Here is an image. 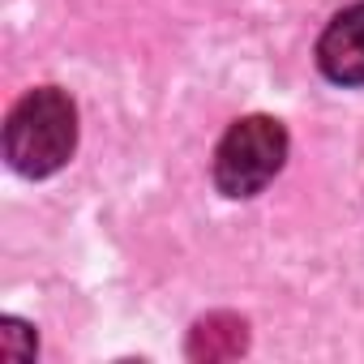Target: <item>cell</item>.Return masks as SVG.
<instances>
[{"instance_id":"6da1fadb","label":"cell","mask_w":364,"mask_h":364,"mask_svg":"<svg viewBox=\"0 0 364 364\" xmlns=\"http://www.w3.org/2000/svg\"><path fill=\"white\" fill-rule=\"evenodd\" d=\"M77 146V107L65 90L39 86L22 95L5 120V159L18 176H52L73 159Z\"/></svg>"},{"instance_id":"7a4b0ae2","label":"cell","mask_w":364,"mask_h":364,"mask_svg":"<svg viewBox=\"0 0 364 364\" xmlns=\"http://www.w3.org/2000/svg\"><path fill=\"white\" fill-rule=\"evenodd\" d=\"M287 129L274 116L236 120L215 150V189L223 198H253L283 171Z\"/></svg>"},{"instance_id":"3957f363","label":"cell","mask_w":364,"mask_h":364,"mask_svg":"<svg viewBox=\"0 0 364 364\" xmlns=\"http://www.w3.org/2000/svg\"><path fill=\"white\" fill-rule=\"evenodd\" d=\"M317 69L334 86H364V0L343 9L317 39Z\"/></svg>"},{"instance_id":"277c9868","label":"cell","mask_w":364,"mask_h":364,"mask_svg":"<svg viewBox=\"0 0 364 364\" xmlns=\"http://www.w3.org/2000/svg\"><path fill=\"white\" fill-rule=\"evenodd\" d=\"M189 360L198 364H228L240 360L249 351V321L240 313H206L193 321L189 343H185Z\"/></svg>"},{"instance_id":"5b68a950","label":"cell","mask_w":364,"mask_h":364,"mask_svg":"<svg viewBox=\"0 0 364 364\" xmlns=\"http://www.w3.org/2000/svg\"><path fill=\"white\" fill-rule=\"evenodd\" d=\"M35 351H39V338H35V330L26 321L0 317V355L14 360V364H22V360H35Z\"/></svg>"}]
</instances>
